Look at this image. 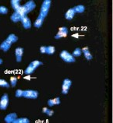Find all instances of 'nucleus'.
<instances>
[{"label":"nucleus","instance_id":"1a4fd4ad","mask_svg":"<svg viewBox=\"0 0 113 123\" xmlns=\"http://www.w3.org/2000/svg\"><path fill=\"white\" fill-rule=\"evenodd\" d=\"M21 23L24 28L25 29H30L31 27V20L27 17V16L23 17L21 19Z\"/></svg>","mask_w":113,"mask_h":123},{"label":"nucleus","instance_id":"7c9ffc66","mask_svg":"<svg viewBox=\"0 0 113 123\" xmlns=\"http://www.w3.org/2000/svg\"><path fill=\"white\" fill-rule=\"evenodd\" d=\"M2 64V59H0V65Z\"/></svg>","mask_w":113,"mask_h":123},{"label":"nucleus","instance_id":"4468645a","mask_svg":"<svg viewBox=\"0 0 113 123\" xmlns=\"http://www.w3.org/2000/svg\"><path fill=\"white\" fill-rule=\"evenodd\" d=\"M81 51H82V52H83V54H84V57L86 58V59L91 60L93 59V56H92V55L90 54V52L88 47L83 48L82 49H81Z\"/></svg>","mask_w":113,"mask_h":123},{"label":"nucleus","instance_id":"20e7f679","mask_svg":"<svg viewBox=\"0 0 113 123\" xmlns=\"http://www.w3.org/2000/svg\"><path fill=\"white\" fill-rule=\"evenodd\" d=\"M23 97L25 98H29V99H36L38 97V92L37 90H24Z\"/></svg>","mask_w":113,"mask_h":123},{"label":"nucleus","instance_id":"f03ea898","mask_svg":"<svg viewBox=\"0 0 113 123\" xmlns=\"http://www.w3.org/2000/svg\"><path fill=\"white\" fill-rule=\"evenodd\" d=\"M42 65V62L41 61L38 60H34L33 62L29 64V66H27V69H25V74L26 75H31V73H33L34 72V70L37 69L38 66H40Z\"/></svg>","mask_w":113,"mask_h":123},{"label":"nucleus","instance_id":"a878e982","mask_svg":"<svg viewBox=\"0 0 113 123\" xmlns=\"http://www.w3.org/2000/svg\"><path fill=\"white\" fill-rule=\"evenodd\" d=\"M23 93H24V90H20V89H18V90H16L15 96L17 97V98H21V97H23Z\"/></svg>","mask_w":113,"mask_h":123},{"label":"nucleus","instance_id":"9b49d317","mask_svg":"<svg viewBox=\"0 0 113 123\" xmlns=\"http://www.w3.org/2000/svg\"><path fill=\"white\" fill-rule=\"evenodd\" d=\"M24 6H25V8L27 9V13H29V12H31L32 10H34V9H35V7H36V4H35V2L33 1V0L28 1L27 2H26Z\"/></svg>","mask_w":113,"mask_h":123},{"label":"nucleus","instance_id":"f257e3e1","mask_svg":"<svg viewBox=\"0 0 113 123\" xmlns=\"http://www.w3.org/2000/svg\"><path fill=\"white\" fill-rule=\"evenodd\" d=\"M51 0H44L42 2V5H41V7L40 9V13H39V17L45 18L47 17V15L48 14V12H49V9L51 7Z\"/></svg>","mask_w":113,"mask_h":123},{"label":"nucleus","instance_id":"f3484780","mask_svg":"<svg viewBox=\"0 0 113 123\" xmlns=\"http://www.w3.org/2000/svg\"><path fill=\"white\" fill-rule=\"evenodd\" d=\"M11 3V6L13 8V9L16 11H17L19 8L20 7L21 5H20V1H19V0H12V1L10 2Z\"/></svg>","mask_w":113,"mask_h":123},{"label":"nucleus","instance_id":"cd10ccee","mask_svg":"<svg viewBox=\"0 0 113 123\" xmlns=\"http://www.w3.org/2000/svg\"><path fill=\"white\" fill-rule=\"evenodd\" d=\"M63 85H66L68 86H71V84H72V81L69 80V79H65L63 80Z\"/></svg>","mask_w":113,"mask_h":123},{"label":"nucleus","instance_id":"c85d7f7f","mask_svg":"<svg viewBox=\"0 0 113 123\" xmlns=\"http://www.w3.org/2000/svg\"><path fill=\"white\" fill-rule=\"evenodd\" d=\"M40 51H41V53H42V54L46 53V46H41L40 48Z\"/></svg>","mask_w":113,"mask_h":123},{"label":"nucleus","instance_id":"0eeeda50","mask_svg":"<svg viewBox=\"0 0 113 123\" xmlns=\"http://www.w3.org/2000/svg\"><path fill=\"white\" fill-rule=\"evenodd\" d=\"M13 44L12 42L9 41L8 38H6L5 41L2 42V44H0V49H2L3 51H7L10 48L11 45Z\"/></svg>","mask_w":113,"mask_h":123},{"label":"nucleus","instance_id":"ddd939ff","mask_svg":"<svg viewBox=\"0 0 113 123\" xmlns=\"http://www.w3.org/2000/svg\"><path fill=\"white\" fill-rule=\"evenodd\" d=\"M22 16L19 13V12H14L11 15V17H10V19H11V20L13 22H15V23H17V22H19V21H21V19H22Z\"/></svg>","mask_w":113,"mask_h":123},{"label":"nucleus","instance_id":"6ab92c4d","mask_svg":"<svg viewBox=\"0 0 113 123\" xmlns=\"http://www.w3.org/2000/svg\"><path fill=\"white\" fill-rule=\"evenodd\" d=\"M55 51H56V48L54 46H46V53L48 55H52L55 53Z\"/></svg>","mask_w":113,"mask_h":123},{"label":"nucleus","instance_id":"dca6fc26","mask_svg":"<svg viewBox=\"0 0 113 123\" xmlns=\"http://www.w3.org/2000/svg\"><path fill=\"white\" fill-rule=\"evenodd\" d=\"M44 20V18L41 17H39V16H38V18L36 19V20H35V21L34 23V26L35 27H37V28L41 27V26H42V24H43Z\"/></svg>","mask_w":113,"mask_h":123},{"label":"nucleus","instance_id":"bb28decb","mask_svg":"<svg viewBox=\"0 0 113 123\" xmlns=\"http://www.w3.org/2000/svg\"><path fill=\"white\" fill-rule=\"evenodd\" d=\"M8 12V9L6 6H0V13L2 14H6Z\"/></svg>","mask_w":113,"mask_h":123},{"label":"nucleus","instance_id":"39448f33","mask_svg":"<svg viewBox=\"0 0 113 123\" xmlns=\"http://www.w3.org/2000/svg\"><path fill=\"white\" fill-rule=\"evenodd\" d=\"M9 105V95L7 93H4L1 99H0V109L6 110Z\"/></svg>","mask_w":113,"mask_h":123},{"label":"nucleus","instance_id":"9d476101","mask_svg":"<svg viewBox=\"0 0 113 123\" xmlns=\"http://www.w3.org/2000/svg\"><path fill=\"white\" fill-rule=\"evenodd\" d=\"M17 118V115L16 113H10L5 117V122L6 123H14L15 120Z\"/></svg>","mask_w":113,"mask_h":123},{"label":"nucleus","instance_id":"b1692460","mask_svg":"<svg viewBox=\"0 0 113 123\" xmlns=\"http://www.w3.org/2000/svg\"><path fill=\"white\" fill-rule=\"evenodd\" d=\"M17 78L15 76H13L10 78V85L12 86H15L16 85H17Z\"/></svg>","mask_w":113,"mask_h":123},{"label":"nucleus","instance_id":"423d86ee","mask_svg":"<svg viewBox=\"0 0 113 123\" xmlns=\"http://www.w3.org/2000/svg\"><path fill=\"white\" fill-rule=\"evenodd\" d=\"M68 33H69V31H68V28L66 27H60L59 29V32L57 33V34L55 36L56 39H60L62 37H67Z\"/></svg>","mask_w":113,"mask_h":123},{"label":"nucleus","instance_id":"393cba45","mask_svg":"<svg viewBox=\"0 0 113 123\" xmlns=\"http://www.w3.org/2000/svg\"><path fill=\"white\" fill-rule=\"evenodd\" d=\"M70 88V86H66V85H63L62 86V93L63 94H66V93L69 92V90Z\"/></svg>","mask_w":113,"mask_h":123},{"label":"nucleus","instance_id":"6e6552de","mask_svg":"<svg viewBox=\"0 0 113 123\" xmlns=\"http://www.w3.org/2000/svg\"><path fill=\"white\" fill-rule=\"evenodd\" d=\"M23 54H24V48L21 47H18L15 50V55H16V59L17 62H20L22 60Z\"/></svg>","mask_w":113,"mask_h":123},{"label":"nucleus","instance_id":"412c9836","mask_svg":"<svg viewBox=\"0 0 113 123\" xmlns=\"http://www.w3.org/2000/svg\"><path fill=\"white\" fill-rule=\"evenodd\" d=\"M30 120L27 118H17L15 120L14 123H29Z\"/></svg>","mask_w":113,"mask_h":123},{"label":"nucleus","instance_id":"7ed1b4c3","mask_svg":"<svg viewBox=\"0 0 113 123\" xmlns=\"http://www.w3.org/2000/svg\"><path fill=\"white\" fill-rule=\"evenodd\" d=\"M60 58L63 61H65L66 62H75L76 59L75 57L73 56L72 54H70L69 52H68L67 51L63 50L60 52Z\"/></svg>","mask_w":113,"mask_h":123},{"label":"nucleus","instance_id":"f8f14e48","mask_svg":"<svg viewBox=\"0 0 113 123\" xmlns=\"http://www.w3.org/2000/svg\"><path fill=\"white\" fill-rule=\"evenodd\" d=\"M76 14V12L75 10H74V9L73 8H70L69 9L67 10V12H66V14H65V17L66 20H71L74 17V16H75Z\"/></svg>","mask_w":113,"mask_h":123},{"label":"nucleus","instance_id":"4be33fe9","mask_svg":"<svg viewBox=\"0 0 113 123\" xmlns=\"http://www.w3.org/2000/svg\"><path fill=\"white\" fill-rule=\"evenodd\" d=\"M10 84H9L6 80H3V79H0V86L2 87H6V88H9Z\"/></svg>","mask_w":113,"mask_h":123},{"label":"nucleus","instance_id":"c756f323","mask_svg":"<svg viewBox=\"0 0 113 123\" xmlns=\"http://www.w3.org/2000/svg\"><path fill=\"white\" fill-rule=\"evenodd\" d=\"M47 115H48V116H52L53 115V114H54V111H52V110H50V109H48V111H47V112L45 113Z\"/></svg>","mask_w":113,"mask_h":123},{"label":"nucleus","instance_id":"5701e85b","mask_svg":"<svg viewBox=\"0 0 113 123\" xmlns=\"http://www.w3.org/2000/svg\"><path fill=\"white\" fill-rule=\"evenodd\" d=\"M81 53H82L81 49L79 48H77L73 51V52L72 55H73V56H74V57H79V56L81 55Z\"/></svg>","mask_w":113,"mask_h":123},{"label":"nucleus","instance_id":"2eb2a0df","mask_svg":"<svg viewBox=\"0 0 113 123\" xmlns=\"http://www.w3.org/2000/svg\"><path fill=\"white\" fill-rule=\"evenodd\" d=\"M60 104V98H56L53 99H50L48 101V105L50 107H52L54 105H58Z\"/></svg>","mask_w":113,"mask_h":123},{"label":"nucleus","instance_id":"a211bd4d","mask_svg":"<svg viewBox=\"0 0 113 123\" xmlns=\"http://www.w3.org/2000/svg\"><path fill=\"white\" fill-rule=\"evenodd\" d=\"M74 10H75L76 13L77 12V13H82V12H84L85 10V6H83V5H78L75 6V7H73Z\"/></svg>","mask_w":113,"mask_h":123},{"label":"nucleus","instance_id":"aec40b11","mask_svg":"<svg viewBox=\"0 0 113 123\" xmlns=\"http://www.w3.org/2000/svg\"><path fill=\"white\" fill-rule=\"evenodd\" d=\"M8 39L13 44V43H15V42H17V41H18V37L17 36V35H15L14 34H10L8 36Z\"/></svg>","mask_w":113,"mask_h":123}]
</instances>
